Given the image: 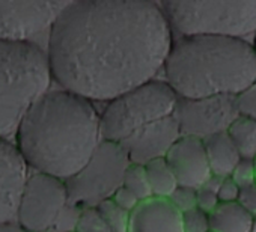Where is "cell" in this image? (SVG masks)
<instances>
[{
    "label": "cell",
    "instance_id": "cell-1",
    "mask_svg": "<svg viewBox=\"0 0 256 232\" xmlns=\"http://www.w3.org/2000/svg\"><path fill=\"white\" fill-rule=\"evenodd\" d=\"M174 46L162 5L145 0L70 2L48 36L52 74L68 92L104 101L157 80Z\"/></svg>",
    "mask_w": 256,
    "mask_h": 232
},
{
    "label": "cell",
    "instance_id": "cell-2",
    "mask_svg": "<svg viewBox=\"0 0 256 232\" xmlns=\"http://www.w3.org/2000/svg\"><path fill=\"white\" fill-rule=\"evenodd\" d=\"M16 138L29 168L68 181L102 142L101 113L90 101L65 89L47 92L26 113Z\"/></svg>",
    "mask_w": 256,
    "mask_h": 232
},
{
    "label": "cell",
    "instance_id": "cell-3",
    "mask_svg": "<svg viewBox=\"0 0 256 232\" xmlns=\"http://www.w3.org/2000/svg\"><path fill=\"white\" fill-rule=\"evenodd\" d=\"M163 74L180 100L236 98L256 83V48L235 38H180L174 41Z\"/></svg>",
    "mask_w": 256,
    "mask_h": 232
},
{
    "label": "cell",
    "instance_id": "cell-4",
    "mask_svg": "<svg viewBox=\"0 0 256 232\" xmlns=\"http://www.w3.org/2000/svg\"><path fill=\"white\" fill-rule=\"evenodd\" d=\"M52 77L40 46L0 40V139L17 136L26 113L48 92Z\"/></svg>",
    "mask_w": 256,
    "mask_h": 232
},
{
    "label": "cell",
    "instance_id": "cell-5",
    "mask_svg": "<svg viewBox=\"0 0 256 232\" xmlns=\"http://www.w3.org/2000/svg\"><path fill=\"white\" fill-rule=\"evenodd\" d=\"M172 32L180 38L218 36L246 40L256 35V0L246 2H163Z\"/></svg>",
    "mask_w": 256,
    "mask_h": 232
},
{
    "label": "cell",
    "instance_id": "cell-6",
    "mask_svg": "<svg viewBox=\"0 0 256 232\" xmlns=\"http://www.w3.org/2000/svg\"><path fill=\"white\" fill-rule=\"evenodd\" d=\"M178 96L164 80H152L107 102L101 113L104 142L124 144L145 127L174 116Z\"/></svg>",
    "mask_w": 256,
    "mask_h": 232
},
{
    "label": "cell",
    "instance_id": "cell-7",
    "mask_svg": "<svg viewBox=\"0 0 256 232\" xmlns=\"http://www.w3.org/2000/svg\"><path fill=\"white\" fill-rule=\"evenodd\" d=\"M124 148L118 144L101 142L89 163L66 182L70 204L78 208H95L112 199L124 182L130 166Z\"/></svg>",
    "mask_w": 256,
    "mask_h": 232
},
{
    "label": "cell",
    "instance_id": "cell-8",
    "mask_svg": "<svg viewBox=\"0 0 256 232\" xmlns=\"http://www.w3.org/2000/svg\"><path fill=\"white\" fill-rule=\"evenodd\" d=\"M68 204L65 181L35 172L24 187L17 220L28 232H52Z\"/></svg>",
    "mask_w": 256,
    "mask_h": 232
},
{
    "label": "cell",
    "instance_id": "cell-9",
    "mask_svg": "<svg viewBox=\"0 0 256 232\" xmlns=\"http://www.w3.org/2000/svg\"><path fill=\"white\" fill-rule=\"evenodd\" d=\"M174 116L182 136L206 140L216 134L228 133L240 112L235 96H212L178 100Z\"/></svg>",
    "mask_w": 256,
    "mask_h": 232
},
{
    "label": "cell",
    "instance_id": "cell-10",
    "mask_svg": "<svg viewBox=\"0 0 256 232\" xmlns=\"http://www.w3.org/2000/svg\"><path fill=\"white\" fill-rule=\"evenodd\" d=\"M70 2H0V40L32 42L53 28Z\"/></svg>",
    "mask_w": 256,
    "mask_h": 232
},
{
    "label": "cell",
    "instance_id": "cell-11",
    "mask_svg": "<svg viewBox=\"0 0 256 232\" xmlns=\"http://www.w3.org/2000/svg\"><path fill=\"white\" fill-rule=\"evenodd\" d=\"M29 176V164L20 150L10 140L0 139V224L18 217Z\"/></svg>",
    "mask_w": 256,
    "mask_h": 232
},
{
    "label": "cell",
    "instance_id": "cell-12",
    "mask_svg": "<svg viewBox=\"0 0 256 232\" xmlns=\"http://www.w3.org/2000/svg\"><path fill=\"white\" fill-rule=\"evenodd\" d=\"M181 136L175 116H169L138 132L120 144V146L132 164L145 166L154 160L166 158L168 152Z\"/></svg>",
    "mask_w": 256,
    "mask_h": 232
},
{
    "label": "cell",
    "instance_id": "cell-13",
    "mask_svg": "<svg viewBox=\"0 0 256 232\" xmlns=\"http://www.w3.org/2000/svg\"><path fill=\"white\" fill-rule=\"evenodd\" d=\"M180 186L199 190L212 176L205 142L196 138L181 136L166 156Z\"/></svg>",
    "mask_w": 256,
    "mask_h": 232
},
{
    "label": "cell",
    "instance_id": "cell-14",
    "mask_svg": "<svg viewBox=\"0 0 256 232\" xmlns=\"http://www.w3.org/2000/svg\"><path fill=\"white\" fill-rule=\"evenodd\" d=\"M128 232H184L182 214L169 199L151 198L132 212Z\"/></svg>",
    "mask_w": 256,
    "mask_h": 232
},
{
    "label": "cell",
    "instance_id": "cell-15",
    "mask_svg": "<svg viewBox=\"0 0 256 232\" xmlns=\"http://www.w3.org/2000/svg\"><path fill=\"white\" fill-rule=\"evenodd\" d=\"M205 142V150L212 175L218 178H228L241 160L238 150L230 140L228 133L216 134Z\"/></svg>",
    "mask_w": 256,
    "mask_h": 232
},
{
    "label": "cell",
    "instance_id": "cell-16",
    "mask_svg": "<svg viewBox=\"0 0 256 232\" xmlns=\"http://www.w3.org/2000/svg\"><path fill=\"white\" fill-rule=\"evenodd\" d=\"M212 232H252L254 218L238 204H220L211 214Z\"/></svg>",
    "mask_w": 256,
    "mask_h": 232
},
{
    "label": "cell",
    "instance_id": "cell-17",
    "mask_svg": "<svg viewBox=\"0 0 256 232\" xmlns=\"http://www.w3.org/2000/svg\"><path fill=\"white\" fill-rule=\"evenodd\" d=\"M146 175L150 180L152 198H160V199H169L172 193L180 187V182L166 162V158H158L154 160L148 164H145Z\"/></svg>",
    "mask_w": 256,
    "mask_h": 232
},
{
    "label": "cell",
    "instance_id": "cell-18",
    "mask_svg": "<svg viewBox=\"0 0 256 232\" xmlns=\"http://www.w3.org/2000/svg\"><path fill=\"white\" fill-rule=\"evenodd\" d=\"M230 140L241 158L256 160V121L247 116H238L228 130Z\"/></svg>",
    "mask_w": 256,
    "mask_h": 232
},
{
    "label": "cell",
    "instance_id": "cell-19",
    "mask_svg": "<svg viewBox=\"0 0 256 232\" xmlns=\"http://www.w3.org/2000/svg\"><path fill=\"white\" fill-rule=\"evenodd\" d=\"M122 186L130 190L140 202H145L152 198L150 180L146 175L145 166L140 164H130L124 175V182Z\"/></svg>",
    "mask_w": 256,
    "mask_h": 232
},
{
    "label": "cell",
    "instance_id": "cell-20",
    "mask_svg": "<svg viewBox=\"0 0 256 232\" xmlns=\"http://www.w3.org/2000/svg\"><path fill=\"white\" fill-rule=\"evenodd\" d=\"M104 222L113 229V232H128L130 230L132 212L120 208L113 199H107L95 206Z\"/></svg>",
    "mask_w": 256,
    "mask_h": 232
},
{
    "label": "cell",
    "instance_id": "cell-21",
    "mask_svg": "<svg viewBox=\"0 0 256 232\" xmlns=\"http://www.w3.org/2000/svg\"><path fill=\"white\" fill-rule=\"evenodd\" d=\"M76 232H113L96 208H82Z\"/></svg>",
    "mask_w": 256,
    "mask_h": 232
},
{
    "label": "cell",
    "instance_id": "cell-22",
    "mask_svg": "<svg viewBox=\"0 0 256 232\" xmlns=\"http://www.w3.org/2000/svg\"><path fill=\"white\" fill-rule=\"evenodd\" d=\"M170 204L181 212H188L194 208H198V190L190 188V187H182L180 186L172 196L169 198Z\"/></svg>",
    "mask_w": 256,
    "mask_h": 232
},
{
    "label": "cell",
    "instance_id": "cell-23",
    "mask_svg": "<svg viewBox=\"0 0 256 232\" xmlns=\"http://www.w3.org/2000/svg\"><path fill=\"white\" fill-rule=\"evenodd\" d=\"M182 226H184V232H210L211 230L210 214L204 212L199 208L184 212Z\"/></svg>",
    "mask_w": 256,
    "mask_h": 232
},
{
    "label": "cell",
    "instance_id": "cell-24",
    "mask_svg": "<svg viewBox=\"0 0 256 232\" xmlns=\"http://www.w3.org/2000/svg\"><path fill=\"white\" fill-rule=\"evenodd\" d=\"M230 178L242 188L256 184V164L254 160L241 158L236 168L234 169Z\"/></svg>",
    "mask_w": 256,
    "mask_h": 232
},
{
    "label": "cell",
    "instance_id": "cell-25",
    "mask_svg": "<svg viewBox=\"0 0 256 232\" xmlns=\"http://www.w3.org/2000/svg\"><path fill=\"white\" fill-rule=\"evenodd\" d=\"M236 106L241 116L256 121V83L236 96Z\"/></svg>",
    "mask_w": 256,
    "mask_h": 232
},
{
    "label": "cell",
    "instance_id": "cell-26",
    "mask_svg": "<svg viewBox=\"0 0 256 232\" xmlns=\"http://www.w3.org/2000/svg\"><path fill=\"white\" fill-rule=\"evenodd\" d=\"M240 192H241V187L230 178H222V182H220V187H218V200L220 204H234L240 198Z\"/></svg>",
    "mask_w": 256,
    "mask_h": 232
},
{
    "label": "cell",
    "instance_id": "cell-27",
    "mask_svg": "<svg viewBox=\"0 0 256 232\" xmlns=\"http://www.w3.org/2000/svg\"><path fill=\"white\" fill-rule=\"evenodd\" d=\"M112 199L120 206V208H124L125 211H128V212H133L138 206H139V204H140V200L128 190V188H125L124 186H120L118 190H116V193L112 196Z\"/></svg>",
    "mask_w": 256,
    "mask_h": 232
},
{
    "label": "cell",
    "instance_id": "cell-28",
    "mask_svg": "<svg viewBox=\"0 0 256 232\" xmlns=\"http://www.w3.org/2000/svg\"><path fill=\"white\" fill-rule=\"evenodd\" d=\"M236 202L254 218L256 217V184L242 187Z\"/></svg>",
    "mask_w": 256,
    "mask_h": 232
},
{
    "label": "cell",
    "instance_id": "cell-29",
    "mask_svg": "<svg viewBox=\"0 0 256 232\" xmlns=\"http://www.w3.org/2000/svg\"><path fill=\"white\" fill-rule=\"evenodd\" d=\"M0 232H28L20 223L10 222V223H2L0 224Z\"/></svg>",
    "mask_w": 256,
    "mask_h": 232
},
{
    "label": "cell",
    "instance_id": "cell-30",
    "mask_svg": "<svg viewBox=\"0 0 256 232\" xmlns=\"http://www.w3.org/2000/svg\"><path fill=\"white\" fill-rule=\"evenodd\" d=\"M252 232H256V217H254V222H253V229H252Z\"/></svg>",
    "mask_w": 256,
    "mask_h": 232
},
{
    "label": "cell",
    "instance_id": "cell-31",
    "mask_svg": "<svg viewBox=\"0 0 256 232\" xmlns=\"http://www.w3.org/2000/svg\"><path fill=\"white\" fill-rule=\"evenodd\" d=\"M254 48H256V41H254Z\"/></svg>",
    "mask_w": 256,
    "mask_h": 232
},
{
    "label": "cell",
    "instance_id": "cell-32",
    "mask_svg": "<svg viewBox=\"0 0 256 232\" xmlns=\"http://www.w3.org/2000/svg\"><path fill=\"white\" fill-rule=\"evenodd\" d=\"M254 164H256V160H254Z\"/></svg>",
    "mask_w": 256,
    "mask_h": 232
},
{
    "label": "cell",
    "instance_id": "cell-33",
    "mask_svg": "<svg viewBox=\"0 0 256 232\" xmlns=\"http://www.w3.org/2000/svg\"><path fill=\"white\" fill-rule=\"evenodd\" d=\"M210 232H212V230H210Z\"/></svg>",
    "mask_w": 256,
    "mask_h": 232
}]
</instances>
